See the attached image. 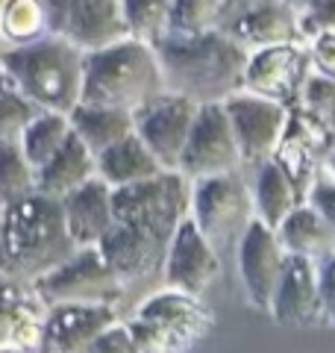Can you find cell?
<instances>
[{
    "label": "cell",
    "instance_id": "cell-1",
    "mask_svg": "<svg viewBox=\"0 0 335 353\" xmlns=\"http://www.w3.org/2000/svg\"><path fill=\"white\" fill-rule=\"evenodd\" d=\"M150 48L159 59L165 92L183 94L197 106L223 103L227 97L244 92L247 50L221 30L194 39L162 36Z\"/></svg>",
    "mask_w": 335,
    "mask_h": 353
},
{
    "label": "cell",
    "instance_id": "cell-2",
    "mask_svg": "<svg viewBox=\"0 0 335 353\" xmlns=\"http://www.w3.org/2000/svg\"><path fill=\"white\" fill-rule=\"evenodd\" d=\"M77 250L65 230L62 206L32 192L0 209V274L32 283Z\"/></svg>",
    "mask_w": 335,
    "mask_h": 353
},
{
    "label": "cell",
    "instance_id": "cell-3",
    "mask_svg": "<svg viewBox=\"0 0 335 353\" xmlns=\"http://www.w3.org/2000/svg\"><path fill=\"white\" fill-rule=\"evenodd\" d=\"M6 80L41 112L68 115L80 103L83 50L62 36H41L24 48L0 50Z\"/></svg>",
    "mask_w": 335,
    "mask_h": 353
},
{
    "label": "cell",
    "instance_id": "cell-4",
    "mask_svg": "<svg viewBox=\"0 0 335 353\" xmlns=\"http://www.w3.org/2000/svg\"><path fill=\"white\" fill-rule=\"evenodd\" d=\"M159 92H165V83L150 44L124 36L106 48L83 50L80 103L136 112Z\"/></svg>",
    "mask_w": 335,
    "mask_h": 353
},
{
    "label": "cell",
    "instance_id": "cell-5",
    "mask_svg": "<svg viewBox=\"0 0 335 353\" xmlns=\"http://www.w3.org/2000/svg\"><path fill=\"white\" fill-rule=\"evenodd\" d=\"M124 327L141 353H192L212 336L215 312L203 297L162 285L136 306Z\"/></svg>",
    "mask_w": 335,
    "mask_h": 353
},
{
    "label": "cell",
    "instance_id": "cell-6",
    "mask_svg": "<svg viewBox=\"0 0 335 353\" xmlns=\"http://www.w3.org/2000/svg\"><path fill=\"white\" fill-rule=\"evenodd\" d=\"M188 197H192V183L183 174L159 171L150 180L112 189V212L118 224L171 241L180 221L188 218Z\"/></svg>",
    "mask_w": 335,
    "mask_h": 353
},
{
    "label": "cell",
    "instance_id": "cell-7",
    "mask_svg": "<svg viewBox=\"0 0 335 353\" xmlns=\"http://www.w3.org/2000/svg\"><path fill=\"white\" fill-rule=\"evenodd\" d=\"M30 285L44 306H118L127 292V285L112 274L97 248H77L68 259L36 277Z\"/></svg>",
    "mask_w": 335,
    "mask_h": 353
},
{
    "label": "cell",
    "instance_id": "cell-8",
    "mask_svg": "<svg viewBox=\"0 0 335 353\" xmlns=\"http://www.w3.org/2000/svg\"><path fill=\"white\" fill-rule=\"evenodd\" d=\"M188 218L218 253L236 245L244 227L253 221L250 185L244 183L241 171L206 176V180L192 183Z\"/></svg>",
    "mask_w": 335,
    "mask_h": 353
},
{
    "label": "cell",
    "instance_id": "cell-9",
    "mask_svg": "<svg viewBox=\"0 0 335 353\" xmlns=\"http://www.w3.org/2000/svg\"><path fill=\"white\" fill-rule=\"evenodd\" d=\"M241 168H244L241 153L223 106L221 103L197 106L180 162H176V174H183L188 183H197L218 174H236Z\"/></svg>",
    "mask_w": 335,
    "mask_h": 353
},
{
    "label": "cell",
    "instance_id": "cell-10",
    "mask_svg": "<svg viewBox=\"0 0 335 353\" xmlns=\"http://www.w3.org/2000/svg\"><path fill=\"white\" fill-rule=\"evenodd\" d=\"M332 148H335V132L329 130L327 121L306 112L303 106H292L283 139H279L271 159L288 174V180L297 185V192L306 197L312 183L323 176Z\"/></svg>",
    "mask_w": 335,
    "mask_h": 353
},
{
    "label": "cell",
    "instance_id": "cell-11",
    "mask_svg": "<svg viewBox=\"0 0 335 353\" xmlns=\"http://www.w3.org/2000/svg\"><path fill=\"white\" fill-rule=\"evenodd\" d=\"M218 30L247 53L271 44L306 41L300 32V18L283 0H223Z\"/></svg>",
    "mask_w": 335,
    "mask_h": 353
},
{
    "label": "cell",
    "instance_id": "cell-12",
    "mask_svg": "<svg viewBox=\"0 0 335 353\" xmlns=\"http://www.w3.org/2000/svg\"><path fill=\"white\" fill-rule=\"evenodd\" d=\"M227 112L230 130L236 136V145L241 153L244 168H256L274 157V150L283 139L285 121H288V106L274 103L267 97L238 92L221 103Z\"/></svg>",
    "mask_w": 335,
    "mask_h": 353
},
{
    "label": "cell",
    "instance_id": "cell-13",
    "mask_svg": "<svg viewBox=\"0 0 335 353\" xmlns=\"http://www.w3.org/2000/svg\"><path fill=\"white\" fill-rule=\"evenodd\" d=\"M309 74H312V57L306 41L271 44V48H259L247 53L244 92L267 97V101L292 109Z\"/></svg>",
    "mask_w": 335,
    "mask_h": 353
},
{
    "label": "cell",
    "instance_id": "cell-14",
    "mask_svg": "<svg viewBox=\"0 0 335 353\" xmlns=\"http://www.w3.org/2000/svg\"><path fill=\"white\" fill-rule=\"evenodd\" d=\"M194 115L197 103H192L188 97L159 92L132 112V132L148 145V150L165 171H176Z\"/></svg>",
    "mask_w": 335,
    "mask_h": 353
},
{
    "label": "cell",
    "instance_id": "cell-15",
    "mask_svg": "<svg viewBox=\"0 0 335 353\" xmlns=\"http://www.w3.org/2000/svg\"><path fill=\"white\" fill-rule=\"evenodd\" d=\"M48 12V30L68 39L80 50L106 48L127 36L121 24L118 0H41Z\"/></svg>",
    "mask_w": 335,
    "mask_h": 353
},
{
    "label": "cell",
    "instance_id": "cell-16",
    "mask_svg": "<svg viewBox=\"0 0 335 353\" xmlns=\"http://www.w3.org/2000/svg\"><path fill=\"white\" fill-rule=\"evenodd\" d=\"M159 274L168 289L203 297L206 289L221 274V253L200 236V230L192 224V218H183L165 248Z\"/></svg>",
    "mask_w": 335,
    "mask_h": 353
},
{
    "label": "cell",
    "instance_id": "cell-17",
    "mask_svg": "<svg viewBox=\"0 0 335 353\" xmlns=\"http://www.w3.org/2000/svg\"><path fill=\"white\" fill-rule=\"evenodd\" d=\"M283 259H285V253L279 248L274 230L253 218L236 241V265H238L244 301L256 312L267 315L271 294L276 289L279 271H283Z\"/></svg>",
    "mask_w": 335,
    "mask_h": 353
},
{
    "label": "cell",
    "instance_id": "cell-18",
    "mask_svg": "<svg viewBox=\"0 0 335 353\" xmlns=\"http://www.w3.org/2000/svg\"><path fill=\"white\" fill-rule=\"evenodd\" d=\"M267 315L279 327H292V330H312L323 324L321 294H318V262L285 253Z\"/></svg>",
    "mask_w": 335,
    "mask_h": 353
},
{
    "label": "cell",
    "instance_id": "cell-19",
    "mask_svg": "<svg viewBox=\"0 0 335 353\" xmlns=\"http://www.w3.org/2000/svg\"><path fill=\"white\" fill-rule=\"evenodd\" d=\"M112 324H118L115 306H48L36 353H88L92 341Z\"/></svg>",
    "mask_w": 335,
    "mask_h": 353
},
{
    "label": "cell",
    "instance_id": "cell-20",
    "mask_svg": "<svg viewBox=\"0 0 335 353\" xmlns=\"http://www.w3.org/2000/svg\"><path fill=\"white\" fill-rule=\"evenodd\" d=\"M165 248L168 241L156 239L150 233H141L136 227H127V224H112L109 233L100 239V256L106 259V265L112 268V274L124 283H141V280H150L153 274L162 271V259H165Z\"/></svg>",
    "mask_w": 335,
    "mask_h": 353
},
{
    "label": "cell",
    "instance_id": "cell-21",
    "mask_svg": "<svg viewBox=\"0 0 335 353\" xmlns=\"http://www.w3.org/2000/svg\"><path fill=\"white\" fill-rule=\"evenodd\" d=\"M62 218L65 230L77 248H97L100 239L109 233V227L115 224V212H112V189L94 174L88 183L71 194H65L62 201Z\"/></svg>",
    "mask_w": 335,
    "mask_h": 353
},
{
    "label": "cell",
    "instance_id": "cell-22",
    "mask_svg": "<svg viewBox=\"0 0 335 353\" xmlns=\"http://www.w3.org/2000/svg\"><path fill=\"white\" fill-rule=\"evenodd\" d=\"M44 306L30 283L0 274V347H39Z\"/></svg>",
    "mask_w": 335,
    "mask_h": 353
},
{
    "label": "cell",
    "instance_id": "cell-23",
    "mask_svg": "<svg viewBox=\"0 0 335 353\" xmlns=\"http://www.w3.org/2000/svg\"><path fill=\"white\" fill-rule=\"evenodd\" d=\"M94 176V157L80 139L68 136V141L36 171V192L53 201H62L65 194L80 189Z\"/></svg>",
    "mask_w": 335,
    "mask_h": 353
},
{
    "label": "cell",
    "instance_id": "cell-24",
    "mask_svg": "<svg viewBox=\"0 0 335 353\" xmlns=\"http://www.w3.org/2000/svg\"><path fill=\"white\" fill-rule=\"evenodd\" d=\"M274 236L279 241V248H283V253H288V256H303L312 262H321L335 253V239L329 233V227L323 224L321 215L306 201L297 203L292 212L279 221Z\"/></svg>",
    "mask_w": 335,
    "mask_h": 353
},
{
    "label": "cell",
    "instance_id": "cell-25",
    "mask_svg": "<svg viewBox=\"0 0 335 353\" xmlns=\"http://www.w3.org/2000/svg\"><path fill=\"white\" fill-rule=\"evenodd\" d=\"M159 171H165V168L156 162V157L136 132H130L127 139L115 141L112 148H106L103 153L94 157V174L109 189H121V185L150 180V176H156Z\"/></svg>",
    "mask_w": 335,
    "mask_h": 353
},
{
    "label": "cell",
    "instance_id": "cell-26",
    "mask_svg": "<svg viewBox=\"0 0 335 353\" xmlns=\"http://www.w3.org/2000/svg\"><path fill=\"white\" fill-rule=\"evenodd\" d=\"M250 201H253V218L262 221L265 227L276 230L297 203H303V194L297 185L288 180V174L279 168L274 159H267L253 168V183H250Z\"/></svg>",
    "mask_w": 335,
    "mask_h": 353
},
{
    "label": "cell",
    "instance_id": "cell-27",
    "mask_svg": "<svg viewBox=\"0 0 335 353\" xmlns=\"http://www.w3.org/2000/svg\"><path fill=\"white\" fill-rule=\"evenodd\" d=\"M71 132L92 150V157L103 153L115 141L127 139L132 132V112L115 106H97V103H77L71 112Z\"/></svg>",
    "mask_w": 335,
    "mask_h": 353
},
{
    "label": "cell",
    "instance_id": "cell-28",
    "mask_svg": "<svg viewBox=\"0 0 335 353\" xmlns=\"http://www.w3.org/2000/svg\"><path fill=\"white\" fill-rule=\"evenodd\" d=\"M48 32V12L41 0H6L0 9V50L24 48Z\"/></svg>",
    "mask_w": 335,
    "mask_h": 353
},
{
    "label": "cell",
    "instance_id": "cell-29",
    "mask_svg": "<svg viewBox=\"0 0 335 353\" xmlns=\"http://www.w3.org/2000/svg\"><path fill=\"white\" fill-rule=\"evenodd\" d=\"M71 136V121L62 112H39L36 118L24 127V132L18 136V145L24 150L27 162L32 168H41L56 150H59Z\"/></svg>",
    "mask_w": 335,
    "mask_h": 353
},
{
    "label": "cell",
    "instance_id": "cell-30",
    "mask_svg": "<svg viewBox=\"0 0 335 353\" xmlns=\"http://www.w3.org/2000/svg\"><path fill=\"white\" fill-rule=\"evenodd\" d=\"M223 0H171L165 36L194 39L221 27Z\"/></svg>",
    "mask_w": 335,
    "mask_h": 353
},
{
    "label": "cell",
    "instance_id": "cell-31",
    "mask_svg": "<svg viewBox=\"0 0 335 353\" xmlns=\"http://www.w3.org/2000/svg\"><path fill=\"white\" fill-rule=\"evenodd\" d=\"M36 192V168L27 162L18 139L0 141V209Z\"/></svg>",
    "mask_w": 335,
    "mask_h": 353
},
{
    "label": "cell",
    "instance_id": "cell-32",
    "mask_svg": "<svg viewBox=\"0 0 335 353\" xmlns=\"http://www.w3.org/2000/svg\"><path fill=\"white\" fill-rule=\"evenodd\" d=\"M118 9L121 24H124L130 39L153 44L156 39L165 36L171 0H118Z\"/></svg>",
    "mask_w": 335,
    "mask_h": 353
},
{
    "label": "cell",
    "instance_id": "cell-33",
    "mask_svg": "<svg viewBox=\"0 0 335 353\" xmlns=\"http://www.w3.org/2000/svg\"><path fill=\"white\" fill-rule=\"evenodd\" d=\"M39 112L41 109L32 106L12 83H3L0 85V141L18 139Z\"/></svg>",
    "mask_w": 335,
    "mask_h": 353
},
{
    "label": "cell",
    "instance_id": "cell-34",
    "mask_svg": "<svg viewBox=\"0 0 335 353\" xmlns=\"http://www.w3.org/2000/svg\"><path fill=\"white\" fill-rule=\"evenodd\" d=\"M303 201L321 215V221L329 227V233L335 239V183L329 180L327 174L318 176V180L312 183V189L306 192Z\"/></svg>",
    "mask_w": 335,
    "mask_h": 353
},
{
    "label": "cell",
    "instance_id": "cell-35",
    "mask_svg": "<svg viewBox=\"0 0 335 353\" xmlns=\"http://www.w3.org/2000/svg\"><path fill=\"white\" fill-rule=\"evenodd\" d=\"M318 294H321L323 324L335 327V253L318 262Z\"/></svg>",
    "mask_w": 335,
    "mask_h": 353
},
{
    "label": "cell",
    "instance_id": "cell-36",
    "mask_svg": "<svg viewBox=\"0 0 335 353\" xmlns=\"http://www.w3.org/2000/svg\"><path fill=\"white\" fill-rule=\"evenodd\" d=\"M88 353H141V347L132 341V336L127 333V327L118 321V324H112L109 330H103V333L92 341Z\"/></svg>",
    "mask_w": 335,
    "mask_h": 353
},
{
    "label": "cell",
    "instance_id": "cell-37",
    "mask_svg": "<svg viewBox=\"0 0 335 353\" xmlns=\"http://www.w3.org/2000/svg\"><path fill=\"white\" fill-rule=\"evenodd\" d=\"M300 32L303 39H315L321 32H335V0H321L309 12L300 18Z\"/></svg>",
    "mask_w": 335,
    "mask_h": 353
},
{
    "label": "cell",
    "instance_id": "cell-38",
    "mask_svg": "<svg viewBox=\"0 0 335 353\" xmlns=\"http://www.w3.org/2000/svg\"><path fill=\"white\" fill-rule=\"evenodd\" d=\"M306 48L312 57V68L335 80V32H321L306 41Z\"/></svg>",
    "mask_w": 335,
    "mask_h": 353
},
{
    "label": "cell",
    "instance_id": "cell-39",
    "mask_svg": "<svg viewBox=\"0 0 335 353\" xmlns=\"http://www.w3.org/2000/svg\"><path fill=\"white\" fill-rule=\"evenodd\" d=\"M283 3H285L288 9H292V12H294L297 18H303L312 6H318V3H321V0H283Z\"/></svg>",
    "mask_w": 335,
    "mask_h": 353
},
{
    "label": "cell",
    "instance_id": "cell-40",
    "mask_svg": "<svg viewBox=\"0 0 335 353\" xmlns=\"http://www.w3.org/2000/svg\"><path fill=\"white\" fill-rule=\"evenodd\" d=\"M323 174H327V176H329V180L335 183V148H332V153H329V157H327V168H323Z\"/></svg>",
    "mask_w": 335,
    "mask_h": 353
},
{
    "label": "cell",
    "instance_id": "cell-41",
    "mask_svg": "<svg viewBox=\"0 0 335 353\" xmlns=\"http://www.w3.org/2000/svg\"><path fill=\"white\" fill-rule=\"evenodd\" d=\"M327 124H329V130L335 132V109H332V112H329V118H327Z\"/></svg>",
    "mask_w": 335,
    "mask_h": 353
},
{
    "label": "cell",
    "instance_id": "cell-42",
    "mask_svg": "<svg viewBox=\"0 0 335 353\" xmlns=\"http://www.w3.org/2000/svg\"><path fill=\"white\" fill-rule=\"evenodd\" d=\"M3 83H9V80H6V71H3V62H0V85H3Z\"/></svg>",
    "mask_w": 335,
    "mask_h": 353
},
{
    "label": "cell",
    "instance_id": "cell-43",
    "mask_svg": "<svg viewBox=\"0 0 335 353\" xmlns=\"http://www.w3.org/2000/svg\"><path fill=\"white\" fill-rule=\"evenodd\" d=\"M3 3H6V0H0V9H3Z\"/></svg>",
    "mask_w": 335,
    "mask_h": 353
}]
</instances>
